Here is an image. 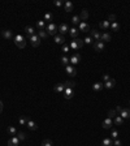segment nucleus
<instances>
[{
    "mask_svg": "<svg viewBox=\"0 0 130 146\" xmlns=\"http://www.w3.org/2000/svg\"><path fill=\"white\" fill-rule=\"evenodd\" d=\"M82 46H83V40L79 39V38L73 39L70 43H69V47L73 48V50H79V48H82Z\"/></svg>",
    "mask_w": 130,
    "mask_h": 146,
    "instance_id": "obj_1",
    "label": "nucleus"
},
{
    "mask_svg": "<svg viewBox=\"0 0 130 146\" xmlns=\"http://www.w3.org/2000/svg\"><path fill=\"white\" fill-rule=\"evenodd\" d=\"M46 31H47L48 35H53V37H55V35L57 34L59 30H57V26H56L53 22H50V24L46 26Z\"/></svg>",
    "mask_w": 130,
    "mask_h": 146,
    "instance_id": "obj_2",
    "label": "nucleus"
},
{
    "mask_svg": "<svg viewBox=\"0 0 130 146\" xmlns=\"http://www.w3.org/2000/svg\"><path fill=\"white\" fill-rule=\"evenodd\" d=\"M14 43H16V46H17L18 48H24V47L26 46V42H25L24 37L20 35V34L14 37Z\"/></svg>",
    "mask_w": 130,
    "mask_h": 146,
    "instance_id": "obj_3",
    "label": "nucleus"
},
{
    "mask_svg": "<svg viewBox=\"0 0 130 146\" xmlns=\"http://www.w3.org/2000/svg\"><path fill=\"white\" fill-rule=\"evenodd\" d=\"M81 55L79 54H73L70 57H69V63H70V65H77L78 63H81Z\"/></svg>",
    "mask_w": 130,
    "mask_h": 146,
    "instance_id": "obj_4",
    "label": "nucleus"
},
{
    "mask_svg": "<svg viewBox=\"0 0 130 146\" xmlns=\"http://www.w3.org/2000/svg\"><path fill=\"white\" fill-rule=\"evenodd\" d=\"M30 42H31V46L33 47H38L39 45H40V38L36 35V34H34V35H31V37H29L27 38Z\"/></svg>",
    "mask_w": 130,
    "mask_h": 146,
    "instance_id": "obj_5",
    "label": "nucleus"
},
{
    "mask_svg": "<svg viewBox=\"0 0 130 146\" xmlns=\"http://www.w3.org/2000/svg\"><path fill=\"white\" fill-rule=\"evenodd\" d=\"M65 72H67L70 77H76V74H77V71H76V67L74 65H67L65 67Z\"/></svg>",
    "mask_w": 130,
    "mask_h": 146,
    "instance_id": "obj_6",
    "label": "nucleus"
},
{
    "mask_svg": "<svg viewBox=\"0 0 130 146\" xmlns=\"http://www.w3.org/2000/svg\"><path fill=\"white\" fill-rule=\"evenodd\" d=\"M112 125H113V120L109 119V117H107V119L101 123V127H103L104 129H111V128H112Z\"/></svg>",
    "mask_w": 130,
    "mask_h": 146,
    "instance_id": "obj_7",
    "label": "nucleus"
},
{
    "mask_svg": "<svg viewBox=\"0 0 130 146\" xmlns=\"http://www.w3.org/2000/svg\"><path fill=\"white\" fill-rule=\"evenodd\" d=\"M92 46H94V50H95L96 52H101V51L104 50V43H103L101 40L94 42V43H92Z\"/></svg>",
    "mask_w": 130,
    "mask_h": 146,
    "instance_id": "obj_8",
    "label": "nucleus"
},
{
    "mask_svg": "<svg viewBox=\"0 0 130 146\" xmlns=\"http://www.w3.org/2000/svg\"><path fill=\"white\" fill-rule=\"evenodd\" d=\"M89 34H90V37L94 39V42H98V40H100V38H101V33H99V31H96V30H90Z\"/></svg>",
    "mask_w": 130,
    "mask_h": 146,
    "instance_id": "obj_9",
    "label": "nucleus"
},
{
    "mask_svg": "<svg viewBox=\"0 0 130 146\" xmlns=\"http://www.w3.org/2000/svg\"><path fill=\"white\" fill-rule=\"evenodd\" d=\"M57 30H59V33H60V35H65L68 31H69V28H68V25L67 24H61V25H59L57 26Z\"/></svg>",
    "mask_w": 130,
    "mask_h": 146,
    "instance_id": "obj_10",
    "label": "nucleus"
},
{
    "mask_svg": "<svg viewBox=\"0 0 130 146\" xmlns=\"http://www.w3.org/2000/svg\"><path fill=\"white\" fill-rule=\"evenodd\" d=\"M78 30L79 31H83V33H89L90 31V26L86 24V22H83V21H81L79 25H78Z\"/></svg>",
    "mask_w": 130,
    "mask_h": 146,
    "instance_id": "obj_11",
    "label": "nucleus"
},
{
    "mask_svg": "<svg viewBox=\"0 0 130 146\" xmlns=\"http://www.w3.org/2000/svg\"><path fill=\"white\" fill-rule=\"evenodd\" d=\"M116 85H117V82H116V80H113V78H111L109 81L104 82V88H105V89H113Z\"/></svg>",
    "mask_w": 130,
    "mask_h": 146,
    "instance_id": "obj_12",
    "label": "nucleus"
},
{
    "mask_svg": "<svg viewBox=\"0 0 130 146\" xmlns=\"http://www.w3.org/2000/svg\"><path fill=\"white\" fill-rule=\"evenodd\" d=\"M64 97H65V99H72L74 97V89H65Z\"/></svg>",
    "mask_w": 130,
    "mask_h": 146,
    "instance_id": "obj_13",
    "label": "nucleus"
},
{
    "mask_svg": "<svg viewBox=\"0 0 130 146\" xmlns=\"http://www.w3.org/2000/svg\"><path fill=\"white\" fill-rule=\"evenodd\" d=\"M53 90H55L56 93H64V90H65V82H60V83H57V85L53 88Z\"/></svg>",
    "mask_w": 130,
    "mask_h": 146,
    "instance_id": "obj_14",
    "label": "nucleus"
},
{
    "mask_svg": "<svg viewBox=\"0 0 130 146\" xmlns=\"http://www.w3.org/2000/svg\"><path fill=\"white\" fill-rule=\"evenodd\" d=\"M104 88V83L103 82H95L94 85H92V90L94 91H101Z\"/></svg>",
    "mask_w": 130,
    "mask_h": 146,
    "instance_id": "obj_15",
    "label": "nucleus"
},
{
    "mask_svg": "<svg viewBox=\"0 0 130 146\" xmlns=\"http://www.w3.org/2000/svg\"><path fill=\"white\" fill-rule=\"evenodd\" d=\"M26 125H27V128H29L30 131H36V129H38L36 123H35V121H33V120H30V119L27 120V124H26Z\"/></svg>",
    "mask_w": 130,
    "mask_h": 146,
    "instance_id": "obj_16",
    "label": "nucleus"
},
{
    "mask_svg": "<svg viewBox=\"0 0 130 146\" xmlns=\"http://www.w3.org/2000/svg\"><path fill=\"white\" fill-rule=\"evenodd\" d=\"M99 26H100V29L101 30H108V29H109L111 28V22H109V21H101V22L99 24Z\"/></svg>",
    "mask_w": 130,
    "mask_h": 146,
    "instance_id": "obj_17",
    "label": "nucleus"
},
{
    "mask_svg": "<svg viewBox=\"0 0 130 146\" xmlns=\"http://www.w3.org/2000/svg\"><path fill=\"white\" fill-rule=\"evenodd\" d=\"M55 42L57 45H64L65 43V37L64 35H60V34H56L55 35Z\"/></svg>",
    "mask_w": 130,
    "mask_h": 146,
    "instance_id": "obj_18",
    "label": "nucleus"
},
{
    "mask_svg": "<svg viewBox=\"0 0 130 146\" xmlns=\"http://www.w3.org/2000/svg\"><path fill=\"white\" fill-rule=\"evenodd\" d=\"M120 116L125 120V119H129L130 117V110L129 108H122V111L120 112Z\"/></svg>",
    "mask_w": 130,
    "mask_h": 146,
    "instance_id": "obj_19",
    "label": "nucleus"
},
{
    "mask_svg": "<svg viewBox=\"0 0 130 146\" xmlns=\"http://www.w3.org/2000/svg\"><path fill=\"white\" fill-rule=\"evenodd\" d=\"M78 33H79V30H78L77 28H72V29H69V35H70L73 39L78 38Z\"/></svg>",
    "mask_w": 130,
    "mask_h": 146,
    "instance_id": "obj_20",
    "label": "nucleus"
},
{
    "mask_svg": "<svg viewBox=\"0 0 130 146\" xmlns=\"http://www.w3.org/2000/svg\"><path fill=\"white\" fill-rule=\"evenodd\" d=\"M18 143H20V140H18L16 136H13V137L8 141V146H18Z\"/></svg>",
    "mask_w": 130,
    "mask_h": 146,
    "instance_id": "obj_21",
    "label": "nucleus"
},
{
    "mask_svg": "<svg viewBox=\"0 0 130 146\" xmlns=\"http://www.w3.org/2000/svg\"><path fill=\"white\" fill-rule=\"evenodd\" d=\"M73 3L72 2H65L64 3V9H65V12H72L73 11Z\"/></svg>",
    "mask_w": 130,
    "mask_h": 146,
    "instance_id": "obj_22",
    "label": "nucleus"
},
{
    "mask_svg": "<svg viewBox=\"0 0 130 146\" xmlns=\"http://www.w3.org/2000/svg\"><path fill=\"white\" fill-rule=\"evenodd\" d=\"M2 35H3V38H5V39H13V31H11V30H4V31L2 33Z\"/></svg>",
    "mask_w": 130,
    "mask_h": 146,
    "instance_id": "obj_23",
    "label": "nucleus"
},
{
    "mask_svg": "<svg viewBox=\"0 0 130 146\" xmlns=\"http://www.w3.org/2000/svg\"><path fill=\"white\" fill-rule=\"evenodd\" d=\"M79 18H81V21L86 22V20L89 18V12L86 11V9H82V12H81V14H79Z\"/></svg>",
    "mask_w": 130,
    "mask_h": 146,
    "instance_id": "obj_24",
    "label": "nucleus"
},
{
    "mask_svg": "<svg viewBox=\"0 0 130 146\" xmlns=\"http://www.w3.org/2000/svg\"><path fill=\"white\" fill-rule=\"evenodd\" d=\"M36 35L40 38V39H46L47 37H48V34H47V31L43 29V30H38V33H36Z\"/></svg>",
    "mask_w": 130,
    "mask_h": 146,
    "instance_id": "obj_25",
    "label": "nucleus"
},
{
    "mask_svg": "<svg viewBox=\"0 0 130 146\" xmlns=\"http://www.w3.org/2000/svg\"><path fill=\"white\" fill-rule=\"evenodd\" d=\"M100 40L103 42V43H105V42H109V40H111V34H108V33H103Z\"/></svg>",
    "mask_w": 130,
    "mask_h": 146,
    "instance_id": "obj_26",
    "label": "nucleus"
},
{
    "mask_svg": "<svg viewBox=\"0 0 130 146\" xmlns=\"http://www.w3.org/2000/svg\"><path fill=\"white\" fill-rule=\"evenodd\" d=\"M101 146H113L112 138H104V140L101 141Z\"/></svg>",
    "mask_w": 130,
    "mask_h": 146,
    "instance_id": "obj_27",
    "label": "nucleus"
},
{
    "mask_svg": "<svg viewBox=\"0 0 130 146\" xmlns=\"http://www.w3.org/2000/svg\"><path fill=\"white\" fill-rule=\"evenodd\" d=\"M113 124H115V125H122V124H124V119H122L120 115H117V116L113 119Z\"/></svg>",
    "mask_w": 130,
    "mask_h": 146,
    "instance_id": "obj_28",
    "label": "nucleus"
},
{
    "mask_svg": "<svg viewBox=\"0 0 130 146\" xmlns=\"http://www.w3.org/2000/svg\"><path fill=\"white\" fill-rule=\"evenodd\" d=\"M36 28H38V30H43L46 28V21L44 20H39L36 22Z\"/></svg>",
    "mask_w": 130,
    "mask_h": 146,
    "instance_id": "obj_29",
    "label": "nucleus"
},
{
    "mask_svg": "<svg viewBox=\"0 0 130 146\" xmlns=\"http://www.w3.org/2000/svg\"><path fill=\"white\" fill-rule=\"evenodd\" d=\"M25 33L27 34V38L35 34V31H34V29H33L31 26H26V28H25Z\"/></svg>",
    "mask_w": 130,
    "mask_h": 146,
    "instance_id": "obj_30",
    "label": "nucleus"
},
{
    "mask_svg": "<svg viewBox=\"0 0 130 146\" xmlns=\"http://www.w3.org/2000/svg\"><path fill=\"white\" fill-rule=\"evenodd\" d=\"M76 82L73 81H65V89H74Z\"/></svg>",
    "mask_w": 130,
    "mask_h": 146,
    "instance_id": "obj_31",
    "label": "nucleus"
},
{
    "mask_svg": "<svg viewBox=\"0 0 130 146\" xmlns=\"http://www.w3.org/2000/svg\"><path fill=\"white\" fill-rule=\"evenodd\" d=\"M7 132H8V134H11V136H16L17 134V129L14 128V127H8V129H7Z\"/></svg>",
    "mask_w": 130,
    "mask_h": 146,
    "instance_id": "obj_32",
    "label": "nucleus"
},
{
    "mask_svg": "<svg viewBox=\"0 0 130 146\" xmlns=\"http://www.w3.org/2000/svg\"><path fill=\"white\" fill-rule=\"evenodd\" d=\"M42 146H55V145L52 143V141H51L50 138H46V140H43Z\"/></svg>",
    "mask_w": 130,
    "mask_h": 146,
    "instance_id": "obj_33",
    "label": "nucleus"
},
{
    "mask_svg": "<svg viewBox=\"0 0 130 146\" xmlns=\"http://www.w3.org/2000/svg\"><path fill=\"white\" fill-rule=\"evenodd\" d=\"M111 29H112L113 31H118V30H120V25H118L117 21H116V22H112V24H111Z\"/></svg>",
    "mask_w": 130,
    "mask_h": 146,
    "instance_id": "obj_34",
    "label": "nucleus"
},
{
    "mask_svg": "<svg viewBox=\"0 0 130 146\" xmlns=\"http://www.w3.org/2000/svg\"><path fill=\"white\" fill-rule=\"evenodd\" d=\"M61 63H62V64L65 65V67H67V65H69L70 64V63H69V57H67V56H61Z\"/></svg>",
    "mask_w": 130,
    "mask_h": 146,
    "instance_id": "obj_35",
    "label": "nucleus"
},
{
    "mask_svg": "<svg viewBox=\"0 0 130 146\" xmlns=\"http://www.w3.org/2000/svg\"><path fill=\"white\" fill-rule=\"evenodd\" d=\"M72 22H73L74 25H79V22H81L79 16H73V17H72Z\"/></svg>",
    "mask_w": 130,
    "mask_h": 146,
    "instance_id": "obj_36",
    "label": "nucleus"
},
{
    "mask_svg": "<svg viewBox=\"0 0 130 146\" xmlns=\"http://www.w3.org/2000/svg\"><path fill=\"white\" fill-rule=\"evenodd\" d=\"M17 138H18L20 141H24V140L26 138V133H24V132H17Z\"/></svg>",
    "mask_w": 130,
    "mask_h": 146,
    "instance_id": "obj_37",
    "label": "nucleus"
},
{
    "mask_svg": "<svg viewBox=\"0 0 130 146\" xmlns=\"http://www.w3.org/2000/svg\"><path fill=\"white\" fill-rule=\"evenodd\" d=\"M44 21H53V16H52V13H46L44 14Z\"/></svg>",
    "mask_w": 130,
    "mask_h": 146,
    "instance_id": "obj_38",
    "label": "nucleus"
},
{
    "mask_svg": "<svg viewBox=\"0 0 130 146\" xmlns=\"http://www.w3.org/2000/svg\"><path fill=\"white\" fill-rule=\"evenodd\" d=\"M117 115H116V111L115 110H111L109 112H108V117H109V119H115Z\"/></svg>",
    "mask_w": 130,
    "mask_h": 146,
    "instance_id": "obj_39",
    "label": "nucleus"
},
{
    "mask_svg": "<svg viewBox=\"0 0 130 146\" xmlns=\"http://www.w3.org/2000/svg\"><path fill=\"white\" fill-rule=\"evenodd\" d=\"M27 120H29V119H26V117H20L18 123H20L21 125H26V124H27Z\"/></svg>",
    "mask_w": 130,
    "mask_h": 146,
    "instance_id": "obj_40",
    "label": "nucleus"
},
{
    "mask_svg": "<svg viewBox=\"0 0 130 146\" xmlns=\"http://www.w3.org/2000/svg\"><path fill=\"white\" fill-rule=\"evenodd\" d=\"M85 42H86V43H87V45H90V43H94V42H92V38H91L90 35H87V37L85 38V40H83V43H85Z\"/></svg>",
    "mask_w": 130,
    "mask_h": 146,
    "instance_id": "obj_41",
    "label": "nucleus"
},
{
    "mask_svg": "<svg viewBox=\"0 0 130 146\" xmlns=\"http://www.w3.org/2000/svg\"><path fill=\"white\" fill-rule=\"evenodd\" d=\"M64 3H65V2H62V0H55V2H53V4H55L56 7H62Z\"/></svg>",
    "mask_w": 130,
    "mask_h": 146,
    "instance_id": "obj_42",
    "label": "nucleus"
},
{
    "mask_svg": "<svg viewBox=\"0 0 130 146\" xmlns=\"http://www.w3.org/2000/svg\"><path fill=\"white\" fill-rule=\"evenodd\" d=\"M108 21H109L111 24L112 22H116V16L115 14H109V16H108Z\"/></svg>",
    "mask_w": 130,
    "mask_h": 146,
    "instance_id": "obj_43",
    "label": "nucleus"
},
{
    "mask_svg": "<svg viewBox=\"0 0 130 146\" xmlns=\"http://www.w3.org/2000/svg\"><path fill=\"white\" fill-rule=\"evenodd\" d=\"M111 137H112V138H117V137H118V132H117L116 129H113L112 133H111Z\"/></svg>",
    "mask_w": 130,
    "mask_h": 146,
    "instance_id": "obj_44",
    "label": "nucleus"
},
{
    "mask_svg": "<svg viewBox=\"0 0 130 146\" xmlns=\"http://www.w3.org/2000/svg\"><path fill=\"white\" fill-rule=\"evenodd\" d=\"M113 146H121V141H120L118 138H116V140L113 141Z\"/></svg>",
    "mask_w": 130,
    "mask_h": 146,
    "instance_id": "obj_45",
    "label": "nucleus"
},
{
    "mask_svg": "<svg viewBox=\"0 0 130 146\" xmlns=\"http://www.w3.org/2000/svg\"><path fill=\"white\" fill-rule=\"evenodd\" d=\"M69 51V46L68 45H62V52H68Z\"/></svg>",
    "mask_w": 130,
    "mask_h": 146,
    "instance_id": "obj_46",
    "label": "nucleus"
},
{
    "mask_svg": "<svg viewBox=\"0 0 130 146\" xmlns=\"http://www.w3.org/2000/svg\"><path fill=\"white\" fill-rule=\"evenodd\" d=\"M103 80H104V82H107V81H109V80H111L109 74H104V76H103Z\"/></svg>",
    "mask_w": 130,
    "mask_h": 146,
    "instance_id": "obj_47",
    "label": "nucleus"
},
{
    "mask_svg": "<svg viewBox=\"0 0 130 146\" xmlns=\"http://www.w3.org/2000/svg\"><path fill=\"white\" fill-rule=\"evenodd\" d=\"M122 108H124V107H121V106H117V108L115 110V111H116V114H118V115H120V112L122 111Z\"/></svg>",
    "mask_w": 130,
    "mask_h": 146,
    "instance_id": "obj_48",
    "label": "nucleus"
},
{
    "mask_svg": "<svg viewBox=\"0 0 130 146\" xmlns=\"http://www.w3.org/2000/svg\"><path fill=\"white\" fill-rule=\"evenodd\" d=\"M2 112H3V102L0 100V114H2Z\"/></svg>",
    "mask_w": 130,
    "mask_h": 146,
    "instance_id": "obj_49",
    "label": "nucleus"
}]
</instances>
